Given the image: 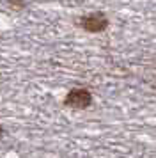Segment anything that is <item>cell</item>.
Here are the masks:
<instances>
[{
	"label": "cell",
	"mask_w": 156,
	"mask_h": 158,
	"mask_svg": "<svg viewBox=\"0 0 156 158\" xmlns=\"http://www.w3.org/2000/svg\"><path fill=\"white\" fill-rule=\"evenodd\" d=\"M92 103V94L91 91H87L84 87H76V89H71L66 100H64V105L69 108H75V110H84V108H89Z\"/></svg>",
	"instance_id": "1"
},
{
	"label": "cell",
	"mask_w": 156,
	"mask_h": 158,
	"mask_svg": "<svg viewBox=\"0 0 156 158\" xmlns=\"http://www.w3.org/2000/svg\"><path fill=\"white\" fill-rule=\"evenodd\" d=\"M78 27H82L87 32H103L108 27V18L101 11L91 13V15H85L78 20Z\"/></svg>",
	"instance_id": "2"
},
{
	"label": "cell",
	"mask_w": 156,
	"mask_h": 158,
	"mask_svg": "<svg viewBox=\"0 0 156 158\" xmlns=\"http://www.w3.org/2000/svg\"><path fill=\"white\" fill-rule=\"evenodd\" d=\"M2 137H4V128L0 126V140H2Z\"/></svg>",
	"instance_id": "3"
}]
</instances>
